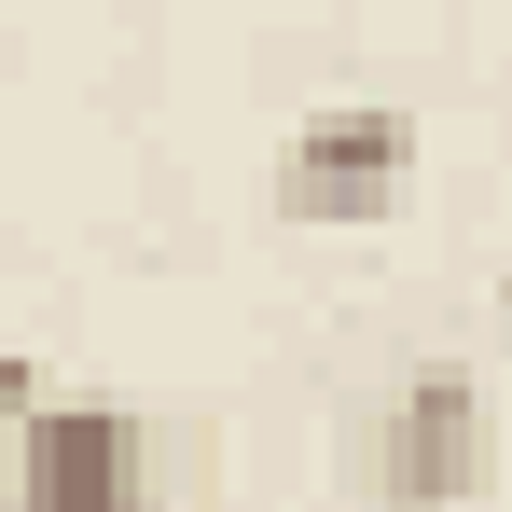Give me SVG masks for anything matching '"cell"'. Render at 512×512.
I'll use <instances>...</instances> for the list:
<instances>
[{
  "mask_svg": "<svg viewBox=\"0 0 512 512\" xmlns=\"http://www.w3.org/2000/svg\"><path fill=\"white\" fill-rule=\"evenodd\" d=\"M14 512H153V443L125 402H28L14 416Z\"/></svg>",
  "mask_w": 512,
  "mask_h": 512,
  "instance_id": "obj_2",
  "label": "cell"
},
{
  "mask_svg": "<svg viewBox=\"0 0 512 512\" xmlns=\"http://www.w3.org/2000/svg\"><path fill=\"white\" fill-rule=\"evenodd\" d=\"M499 319H512V277H499Z\"/></svg>",
  "mask_w": 512,
  "mask_h": 512,
  "instance_id": "obj_5",
  "label": "cell"
},
{
  "mask_svg": "<svg viewBox=\"0 0 512 512\" xmlns=\"http://www.w3.org/2000/svg\"><path fill=\"white\" fill-rule=\"evenodd\" d=\"M0 416H28V346L0 333Z\"/></svg>",
  "mask_w": 512,
  "mask_h": 512,
  "instance_id": "obj_4",
  "label": "cell"
},
{
  "mask_svg": "<svg viewBox=\"0 0 512 512\" xmlns=\"http://www.w3.org/2000/svg\"><path fill=\"white\" fill-rule=\"evenodd\" d=\"M402 167H416V125L388 97H346V111H305L277 139V208L291 222H374L402 194Z\"/></svg>",
  "mask_w": 512,
  "mask_h": 512,
  "instance_id": "obj_3",
  "label": "cell"
},
{
  "mask_svg": "<svg viewBox=\"0 0 512 512\" xmlns=\"http://www.w3.org/2000/svg\"><path fill=\"white\" fill-rule=\"evenodd\" d=\"M360 471H374V499L388 512H457L499 485V429H485V374L471 360H416V374H388V402L360 429Z\"/></svg>",
  "mask_w": 512,
  "mask_h": 512,
  "instance_id": "obj_1",
  "label": "cell"
}]
</instances>
